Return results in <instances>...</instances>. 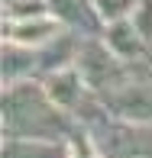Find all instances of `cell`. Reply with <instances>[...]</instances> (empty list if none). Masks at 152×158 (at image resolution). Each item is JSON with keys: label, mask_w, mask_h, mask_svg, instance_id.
Masks as SVG:
<instances>
[{"label": "cell", "mask_w": 152, "mask_h": 158, "mask_svg": "<svg viewBox=\"0 0 152 158\" xmlns=\"http://www.w3.org/2000/svg\"><path fill=\"white\" fill-rule=\"evenodd\" d=\"M3 129H7V139H29V142H62L78 132L71 126V113H65L46 94V87L36 81L7 87Z\"/></svg>", "instance_id": "6da1fadb"}, {"label": "cell", "mask_w": 152, "mask_h": 158, "mask_svg": "<svg viewBox=\"0 0 152 158\" xmlns=\"http://www.w3.org/2000/svg\"><path fill=\"white\" fill-rule=\"evenodd\" d=\"M46 3L49 13L62 23V29L81 35V39H100V32L107 29L94 0H46Z\"/></svg>", "instance_id": "7a4b0ae2"}, {"label": "cell", "mask_w": 152, "mask_h": 158, "mask_svg": "<svg viewBox=\"0 0 152 158\" xmlns=\"http://www.w3.org/2000/svg\"><path fill=\"white\" fill-rule=\"evenodd\" d=\"M65 29L55 16H39V19H16L7 23V42L10 45H23V48H42L52 39H59Z\"/></svg>", "instance_id": "3957f363"}, {"label": "cell", "mask_w": 152, "mask_h": 158, "mask_svg": "<svg viewBox=\"0 0 152 158\" xmlns=\"http://www.w3.org/2000/svg\"><path fill=\"white\" fill-rule=\"evenodd\" d=\"M59 142H29V139H7L3 158H59Z\"/></svg>", "instance_id": "277c9868"}]
</instances>
